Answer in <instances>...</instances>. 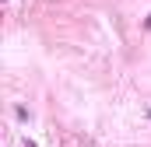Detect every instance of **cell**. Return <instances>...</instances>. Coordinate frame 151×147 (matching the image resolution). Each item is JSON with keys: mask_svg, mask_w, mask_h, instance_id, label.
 Returning <instances> with one entry per match:
<instances>
[{"mask_svg": "<svg viewBox=\"0 0 151 147\" xmlns=\"http://www.w3.org/2000/svg\"><path fill=\"white\" fill-rule=\"evenodd\" d=\"M144 28H151V14H148V18H144Z\"/></svg>", "mask_w": 151, "mask_h": 147, "instance_id": "obj_1", "label": "cell"}, {"mask_svg": "<svg viewBox=\"0 0 151 147\" xmlns=\"http://www.w3.org/2000/svg\"><path fill=\"white\" fill-rule=\"evenodd\" d=\"M25 147H35V144H32V140H25Z\"/></svg>", "mask_w": 151, "mask_h": 147, "instance_id": "obj_2", "label": "cell"}]
</instances>
